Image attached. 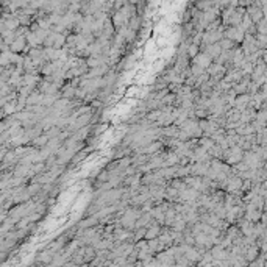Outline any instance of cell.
Segmentation results:
<instances>
[{"label": "cell", "mask_w": 267, "mask_h": 267, "mask_svg": "<svg viewBox=\"0 0 267 267\" xmlns=\"http://www.w3.org/2000/svg\"><path fill=\"white\" fill-rule=\"evenodd\" d=\"M24 44H25V41H24L22 38H19L16 42H13L11 49H13V50H19V49H22V45H24Z\"/></svg>", "instance_id": "cell-2"}, {"label": "cell", "mask_w": 267, "mask_h": 267, "mask_svg": "<svg viewBox=\"0 0 267 267\" xmlns=\"http://www.w3.org/2000/svg\"><path fill=\"white\" fill-rule=\"evenodd\" d=\"M159 233V228L158 227H153L152 230H149V231L145 233V236H147V239H155V236Z\"/></svg>", "instance_id": "cell-1"}]
</instances>
